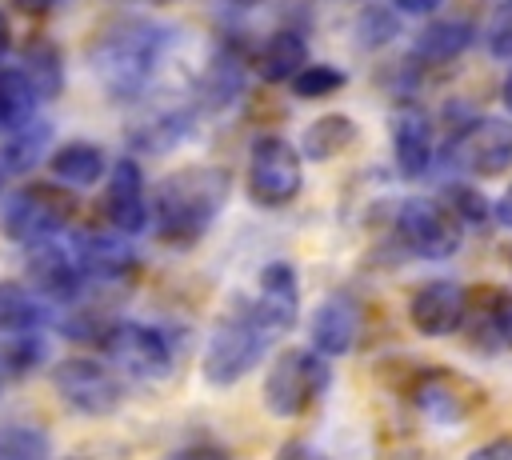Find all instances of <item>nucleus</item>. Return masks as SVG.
I'll return each instance as SVG.
<instances>
[{"label":"nucleus","instance_id":"f257e3e1","mask_svg":"<svg viewBox=\"0 0 512 460\" xmlns=\"http://www.w3.org/2000/svg\"><path fill=\"white\" fill-rule=\"evenodd\" d=\"M168 48V28L156 20H112L92 44V72L112 100H136Z\"/></svg>","mask_w":512,"mask_h":460},{"label":"nucleus","instance_id":"f03ea898","mask_svg":"<svg viewBox=\"0 0 512 460\" xmlns=\"http://www.w3.org/2000/svg\"><path fill=\"white\" fill-rule=\"evenodd\" d=\"M228 200V176L216 164H188L160 180L152 196L156 236L172 248H192Z\"/></svg>","mask_w":512,"mask_h":460},{"label":"nucleus","instance_id":"7ed1b4c3","mask_svg":"<svg viewBox=\"0 0 512 460\" xmlns=\"http://www.w3.org/2000/svg\"><path fill=\"white\" fill-rule=\"evenodd\" d=\"M268 340H272V332L256 320L252 308H248V312H236V316H228V320H220V324L212 328V336H208L204 356H200L204 380H208L212 388L236 384L240 376H248V372L260 364V356L268 352Z\"/></svg>","mask_w":512,"mask_h":460},{"label":"nucleus","instance_id":"20e7f679","mask_svg":"<svg viewBox=\"0 0 512 460\" xmlns=\"http://www.w3.org/2000/svg\"><path fill=\"white\" fill-rule=\"evenodd\" d=\"M328 380L332 372L316 348H288L272 360L264 376V408L280 420L304 416L328 392Z\"/></svg>","mask_w":512,"mask_h":460},{"label":"nucleus","instance_id":"39448f33","mask_svg":"<svg viewBox=\"0 0 512 460\" xmlns=\"http://www.w3.org/2000/svg\"><path fill=\"white\" fill-rule=\"evenodd\" d=\"M304 152L284 136H256L248 152V196L264 208H284L304 188Z\"/></svg>","mask_w":512,"mask_h":460},{"label":"nucleus","instance_id":"423d86ee","mask_svg":"<svg viewBox=\"0 0 512 460\" xmlns=\"http://www.w3.org/2000/svg\"><path fill=\"white\" fill-rule=\"evenodd\" d=\"M396 236L420 260H448L460 248L464 224L456 220V212L448 204H440L432 196H408L396 208Z\"/></svg>","mask_w":512,"mask_h":460},{"label":"nucleus","instance_id":"0eeeda50","mask_svg":"<svg viewBox=\"0 0 512 460\" xmlns=\"http://www.w3.org/2000/svg\"><path fill=\"white\" fill-rule=\"evenodd\" d=\"M68 216H72V196L60 184H24L4 208V232L24 248H40L52 244V236L68 224Z\"/></svg>","mask_w":512,"mask_h":460},{"label":"nucleus","instance_id":"6e6552de","mask_svg":"<svg viewBox=\"0 0 512 460\" xmlns=\"http://www.w3.org/2000/svg\"><path fill=\"white\" fill-rule=\"evenodd\" d=\"M52 388H56L60 400H64L72 412H80V416H112V412L120 408V396H124L120 380H116L104 364H96V360H88V356H68V360H60V364L52 368Z\"/></svg>","mask_w":512,"mask_h":460},{"label":"nucleus","instance_id":"1a4fd4ad","mask_svg":"<svg viewBox=\"0 0 512 460\" xmlns=\"http://www.w3.org/2000/svg\"><path fill=\"white\" fill-rule=\"evenodd\" d=\"M104 352L112 364L136 380H160L172 372V344L160 328L140 320H116L104 336Z\"/></svg>","mask_w":512,"mask_h":460},{"label":"nucleus","instance_id":"9d476101","mask_svg":"<svg viewBox=\"0 0 512 460\" xmlns=\"http://www.w3.org/2000/svg\"><path fill=\"white\" fill-rule=\"evenodd\" d=\"M448 156L468 176H500L512 168V124L496 116H476L452 136Z\"/></svg>","mask_w":512,"mask_h":460},{"label":"nucleus","instance_id":"9b49d317","mask_svg":"<svg viewBox=\"0 0 512 460\" xmlns=\"http://www.w3.org/2000/svg\"><path fill=\"white\" fill-rule=\"evenodd\" d=\"M468 292L456 280H428L408 300V320L420 336H452L468 320Z\"/></svg>","mask_w":512,"mask_h":460},{"label":"nucleus","instance_id":"f8f14e48","mask_svg":"<svg viewBox=\"0 0 512 460\" xmlns=\"http://www.w3.org/2000/svg\"><path fill=\"white\" fill-rule=\"evenodd\" d=\"M148 192H144V172L132 156L112 160L108 180H104V216L116 232L136 236L148 224Z\"/></svg>","mask_w":512,"mask_h":460},{"label":"nucleus","instance_id":"ddd939ff","mask_svg":"<svg viewBox=\"0 0 512 460\" xmlns=\"http://www.w3.org/2000/svg\"><path fill=\"white\" fill-rule=\"evenodd\" d=\"M252 312L272 336H280V332H288L296 324V316H300V284H296V268L288 260H272V264L260 268Z\"/></svg>","mask_w":512,"mask_h":460},{"label":"nucleus","instance_id":"4468645a","mask_svg":"<svg viewBox=\"0 0 512 460\" xmlns=\"http://www.w3.org/2000/svg\"><path fill=\"white\" fill-rule=\"evenodd\" d=\"M364 312L348 292H332L312 316V348L320 356H344L360 340Z\"/></svg>","mask_w":512,"mask_h":460},{"label":"nucleus","instance_id":"2eb2a0df","mask_svg":"<svg viewBox=\"0 0 512 460\" xmlns=\"http://www.w3.org/2000/svg\"><path fill=\"white\" fill-rule=\"evenodd\" d=\"M468 396H480V392H476L468 380L452 376L448 368H428V372L416 380V388H412L416 408H420L424 416L440 420V424H456V420H464V416L472 412Z\"/></svg>","mask_w":512,"mask_h":460},{"label":"nucleus","instance_id":"dca6fc26","mask_svg":"<svg viewBox=\"0 0 512 460\" xmlns=\"http://www.w3.org/2000/svg\"><path fill=\"white\" fill-rule=\"evenodd\" d=\"M84 268L76 260V252L60 248V244H40L28 256V280L48 296V300H76L84 288Z\"/></svg>","mask_w":512,"mask_h":460},{"label":"nucleus","instance_id":"f3484780","mask_svg":"<svg viewBox=\"0 0 512 460\" xmlns=\"http://www.w3.org/2000/svg\"><path fill=\"white\" fill-rule=\"evenodd\" d=\"M432 152L436 148H432V120H428V112L400 108L392 116V156H396L400 176H408V180L424 176L428 164H432Z\"/></svg>","mask_w":512,"mask_h":460},{"label":"nucleus","instance_id":"a211bd4d","mask_svg":"<svg viewBox=\"0 0 512 460\" xmlns=\"http://www.w3.org/2000/svg\"><path fill=\"white\" fill-rule=\"evenodd\" d=\"M76 260L88 276H100V280H120L136 268V252L124 232H80Z\"/></svg>","mask_w":512,"mask_h":460},{"label":"nucleus","instance_id":"6ab92c4d","mask_svg":"<svg viewBox=\"0 0 512 460\" xmlns=\"http://www.w3.org/2000/svg\"><path fill=\"white\" fill-rule=\"evenodd\" d=\"M308 44H304V36L300 32H292V28H280V32H272L264 44H260V52H256V72H260V80H268V84H292L308 64Z\"/></svg>","mask_w":512,"mask_h":460},{"label":"nucleus","instance_id":"aec40b11","mask_svg":"<svg viewBox=\"0 0 512 460\" xmlns=\"http://www.w3.org/2000/svg\"><path fill=\"white\" fill-rule=\"evenodd\" d=\"M48 168H52V180L88 188V184L104 180V172H108L112 164L104 160V148H100V144H92V140H64V144L52 152Z\"/></svg>","mask_w":512,"mask_h":460},{"label":"nucleus","instance_id":"412c9836","mask_svg":"<svg viewBox=\"0 0 512 460\" xmlns=\"http://www.w3.org/2000/svg\"><path fill=\"white\" fill-rule=\"evenodd\" d=\"M188 128H192V112L188 108H160V112L136 116L124 128V136L144 152H168L172 144H180L188 136Z\"/></svg>","mask_w":512,"mask_h":460},{"label":"nucleus","instance_id":"4be33fe9","mask_svg":"<svg viewBox=\"0 0 512 460\" xmlns=\"http://www.w3.org/2000/svg\"><path fill=\"white\" fill-rule=\"evenodd\" d=\"M20 72H24V80L36 88L40 100H56V96L64 92V56H60V48H56L48 36H32V40L24 44Z\"/></svg>","mask_w":512,"mask_h":460},{"label":"nucleus","instance_id":"5701e85b","mask_svg":"<svg viewBox=\"0 0 512 460\" xmlns=\"http://www.w3.org/2000/svg\"><path fill=\"white\" fill-rule=\"evenodd\" d=\"M472 36H476V28H472V20H464V16L432 20V24H424L420 36H416V56L428 60V64H448V60H456L460 52H468Z\"/></svg>","mask_w":512,"mask_h":460},{"label":"nucleus","instance_id":"b1692460","mask_svg":"<svg viewBox=\"0 0 512 460\" xmlns=\"http://www.w3.org/2000/svg\"><path fill=\"white\" fill-rule=\"evenodd\" d=\"M36 88L24 80L20 68H0V132H20L36 120Z\"/></svg>","mask_w":512,"mask_h":460},{"label":"nucleus","instance_id":"393cba45","mask_svg":"<svg viewBox=\"0 0 512 460\" xmlns=\"http://www.w3.org/2000/svg\"><path fill=\"white\" fill-rule=\"evenodd\" d=\"M352 140H356V124H352V116H344V112H328V116H316V120L304 128L300 148H304L308 160H332V156H340L344 148H352Z\"/></svg>","mask_w":512,"mask_h":460},{"label":"nucleus","instance_id":"a878e982","mask_svg":"<svg viewBox=\"0 0 512 460\" xmlns=\"http://www.w3.org/2000/svg\"><path fill=\"white\" fill-rule=\"evenodd\" d=\"M44 304L16 280H0V332L8 336H32L44 324Z\"/></svg>","mask_w":512,"mask_h":460},{"label":"nucleus","instance_id":"bb28decb","mask_svg":"<svg viewBox=\"0 0 512 460\" xmlns=\"http://www.w3.org/2000/svg\"><path fill=\"white\" fill-rule=\"evenodd\" d=\"M52 144V124L48 120H32L28 128L12 132L8 144L0 148V164L8 172H32L44 160V148Z\"/></svg>","mask_w":512,"mask_h":460},{"label":"nucleus","instance_id":"cd10ccee","mask_svg":"<svg viewBox=\"0 0 512 460\" xmlns=\"http://www.w3.org/2000/svg\"><path fill=\"white\" fill-rule=\"evenodd\" d=\"M52 444L44 428L32 424H0V460H48Z\"/></svg>","mask_w":512,"mask_h":460},{"label":"nucleus","instance_id":"c85d7f7f","mask_svg":"<svg viewBox=\"0 0 512 460\" xmlns=\"http://www.w3.org/2000/svg\"><path fill=\"white\" fill-rule=\"evenodd\" d=\"M240 80H244V76H240L236 60H232V56H216V60L208 64L204 80H200V92L208 96L212 108H220V104H232V100H236V92L244 88Z\"/></svg>","mask_w":512,"mask_h":460},{"label":"nucleus","instance_id":"c756f323","mask_svg":"<svg viewBox=\"0 0 512 460\" xmlns=\"http://www.w3.org/2000/svg\"><path fill=\"white\" fill-rule=\"evenodd\" d=\"M344 80H348V76H344L336 64H308V68L292 80V92H296L300 100H320V96L340 92Z\"/></svg>","mask_w":512,"mask_h":460},{"label":"nucleus","instance_id":"7c9ffc66","mask_svg":"<svg viewBox=\"0 0 512 460\" xmlns=\"http://www.w3.org/2000/svg\"><path fill=\"white\" fill-rule=\"evenodd\" d=\"M448 208L456 212L460 224H472V228H480V224H488L496 216V204H488L476 188H452L448 192Z\"/></svg>","mask_w":512,"mask_h":460},{"label":"nucleus","instance_id":"2f4dec72","mask_svg":"<svg viewBox=\"0 0 512 460\" xmlns=\"http://www.w3.org/2000/svg\"><path fill=\"white\" fill-rule=\"evenodd\" d=\"M40 356H44V340H40L36 332H32V336H12V340H4V360H8L12 372H28Z\"/></svg>","mask_w":512,"mask_h":460},{"label":"nucleus","instance_id":"473e14b6","mask_svg":"<svg viewBox=\"0 0 512 460\" xmlns=\"http://www.w3.org/2000/svg\"><path fill=\"white\" fill-rule=\"evenodd\" d=\"M488 52L500 60H512V0H504L488 28Z\"/></svg>","mask_w":512,"mask_h":460},{"label":"nucleus","instance_id":"72a5a7b5","mask_svg":"<svg viewBox=\"0 0 512 460\" xmlns=\"http://www.w3.org/2000/svg\"><path fill=\"white\" fill-rule=\"evenodd\" d=\"M164 460H232V452L216 440H188V444L172 448Z\"/></svg>","mask_w":512,"mask_h":460},{"label":"nucleus","instance_id":"f704fd0d","mask_svg":"<svg viewBox=\"0 0 512 460\" xmlns=\"http://www.w3.org/2000/svg\"><path fill=\"white\" fill-rule=\"evenodd\" d=\"M276 460H328V456H320L308 440H288V444H280Z\"/></svg>","mask_w":512,"mask_h":460},{"label":"nucleus","instance_id":"c9c22d12","mask_svg":"<svg viewBox=\"0 0 512 460\" xmlns=\"http://www.w3.org/2000/svg\"><path fill=\"white\" fill-rule=\"evenodd\" d=\"M16 4V12H24V16H52L64 0H12Z\"/></svg>","mask_w":512,"mask_h":460},{"label":"nucleus","instance_id":"e433bc0d","mask_svg":"<svg viewBox=\"0 0 512 460\" xmlns=\"http://www.w3.org/2000/svg\"><path fill=\"white\" fill-rule=\"evenodd\" d=\"M472 460H512V440H496L472 452Z\"/></svg>","mask_w":512,"mask_h":460},{"label":"nucleus","instance_id":"4c0bfd02","mask_svg":"<svg viewBox=\"0 0 512 460\" xmlns=\"http://www.w3.org/2000/svg\"><path fill=\"white\" fill-rule=\"evenodd\" d=\"M444 0H396V8L400 12H408V16H428V12H436Z\"/></svg>","mask_w":512,"mask_h":460},{"label":"nucleus","instance_id":"58836bf2","mask_svg":"<svg viewBox=\"0 0 512 460\" xmlns=\"http://www.w3.org/2000/svg\"><path fill=\"white\" fill-rule=\"evenodd\" d=\"M500 340L512 344V292H504V304H500Z\"/></svg>","mask_w":512,"mask_h":460},{"label":"nucleus","instance_id":"ea45409f","mask_svg":"<svg viewBox=\"0 0 512 460\" xmlns=\"http://www.w3.org/2000/svg\"><path fill=\"white\" fill-rule=\"evenodd\" d=\"M496 220L504 224V228H512V184L504 188V196L496 200Z\"/></svg>","mask_w":512,"mask_h":460},{"label":"nucleus","instance_id":"a19ab883","mask_svg":"<svg viewBox=\"0 0 512 460\" xmlns=\"http://www.w3.org/2000/svg\"><path fill=\"white\" fill-rule=\"evenodd\" d=\"M12 52V24H8V16L0 12V60Z\"/></svg>","mask_w":512,"mask_h":460},{"label":"nucleus","instance_id":"79ce46f5","mask_svg":"<svg viewBox=\"0 0 512 460\" xmlns=\"http://www.w3.org/2000/svg\"><path fill=\"white\" fill-rule=\"evenodd\" d=\"M504 108L512 112V68H508V76H504Z\"/></svg>","mask_w":512,"mask_h":460},{"label":"nucleus","instance_id":"37998d69","mask_svg":"<svg viewBox=\"0 0 512 460\" xmlns=\"http://www.w3.org/2000/svg\"><path fill=\"white\" fill-rule=\"evenodd\" d=\"M232 4H240V8H252V4H264V0H232Z\"/></svg>","mask_w":512,"mask_h":460},{"label":"nucleus","instance_id":"c03bdc74","mask_svg":"<svg viewBox=\"0 0 512 460\" xmlns=\"http://www.w3.org/2000/svg\"><path fill=\"white\" fill-rule=\"evenodd\" d=\"M0 184H4V168H0Z\"/></svg>","mask_w":512,"mask_h":460},{"label":"nucleus","instance_id":"a18cd8bd","mask_svg":"<svg viewBox=\"0 0 512 460\" xmlns=\"http://www.w3.org/2000/svg\"><path fill=\"white\" fill-rule=\"evenodd\" d=\"M508 260H512V256H508Z\"/></svg>","mask_w":512,"mask_h":460}]
</instances>
